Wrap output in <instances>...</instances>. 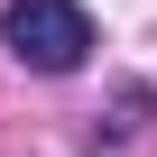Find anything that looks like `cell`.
<instances>
[{
  "label": "cell",
  "instance_id": "1",
  "mask_svg": "<svg viewBox=\"0 0 157 157\" xmlns=\"http://www.w3.org/2000/svg\"><path fill=\"white\" fill-rule=\"evenodd\" d=\"M0 37H10V56L37 65V74H74L93 56V19L74 10V0H10V10H0Z\"/></svg>",
  "mask_w": 157,
  "mask_h": 157
}]
</instances>
